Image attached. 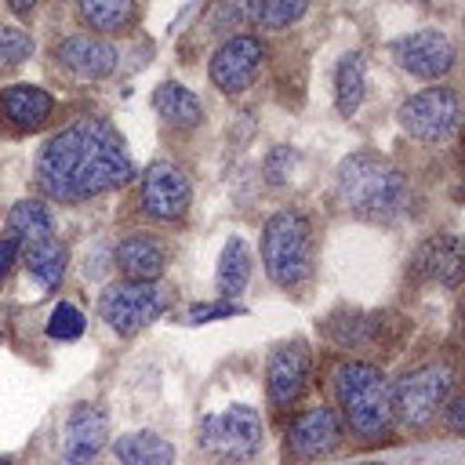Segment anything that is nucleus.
Here are the masks:
<instances>
[{
  "mask_svg": "<svg viewBox=\"0 0 465 465\" xmlns=\"http://www.w3.org/2000/svg\"><path fill=\"white\" fill-rule=\"evenodd\" d=\"M458 116H461V98L454 87H425L418 94H411L400 109H396V120L400 127L418 138V142H443L454 134L458 127Z\"/></svg>",
  "mask_w": 465,
  "mask_h": 465,
  "instance_id": "obj_8",
  "label": "nucleus"
},
{
  "mask_svg": "<svg viewBox=\"0 0 465 465\" xmlns=\"http://www.w3.org/2000/svg\"><path fill=\"white\" fill-rule=\"evenodd\" d=\"M54 58L62 69H69L76 80H102L109 73H116L120 54L109 40L102 36H87V33H73L54 47Z\"/></svg>",
  "mask_w": 465,
  "mask_h": 465,
  "instance_id": "obj_15",
  "label": "nucleus"
},
{
  "mask_svg": "<svg viewBox=\"0 0 465 465\" xmlns=\"http://www.w3.org/2000/svg\"><path fill=\"white\" fill-rule=\"evenodd\" d=\"M33 54V36L18 25H0V65H22Z\"/></svg>",
  "mask_w": 465,
  "mask_h": 465,
  "instance_id": "obj_29",
  "label": "nucleus"
},
{
  "mask_svg": "<svg viewBox=\"0 0 465 465\" xmlns=\"http://www.w3.org/2000/svg\"><path fill=\"white\" fill-rule=\"evenodd\" d=\"M193 203V189L182 167L156 160L145 167L142 174V207L145 214H153L156 222H182L185 211Z\"/></svg>",
  "mask_w": 465,
  "mask_h": 465,
  "instance_id": "obj_11",
  "label": "nucleus"
},
{
  "mask_svg": "<svg viewBox=\"0 0 465 465\" xmlns=\"http://www.w3.org/2000/svg\"><path fill=\"white\" fill-rule=\"evenodd\" d=\"M229 316H243V305L222 298V302H200L185 312L189 323H211V320H229Z\"/></svg>",
  "mask_w": 465,
  "mask_h": 465,
  "instance_id": "obj_30",
  "label": "nucleus"
},
{
  "mask_svg": "<svg viewBox=\"0 0 465 465\" xmlns=\"http://www.w3.org/2000/svg\"><path fill=\"white\" fill-rule=\"evenodd\" d=\"M262 58H265L262 40L247 36V33H236V36L218 44V51L211 58V84L222 94H243L254 84V76L262 69Z\"/></svg>",
  "mask_w": 465,
  "mask_h": 465,
  "instance_id": "obj_9",
  "label": "nucleus"
},
{
  "mask_svg": "<svg viewBox=\"0 0 465 465\" xmlns=\"http://www.w3.org/2000/svg\"><path fill=\"white\" fill-rule=\"evenodd\" d=\"M305 7H309V0H262L258 25L265 33H283L305 15Z\"/></svg>",
  "mask_w": 465,
  "mask_h": 465,
  "instance_id": "obj_27",
  "label": "nucleus"
},
{
  "mask_svg": "<svg viewBox=\"0 0 465 465\" xmlns=\"http://www.w3.org/2000/svg\"><path fill=\"white\" fill-rule=\"evenodd\" d=\"M109 440V418L94 403H76L62 432V465H91Z\"/></svg>",
  "mask_w": 465,
  "mask_h": 465,
  "instance_id": "obj_13",
  "label": "nucleus"
},
{
  "mask_svg": "<svg viewBox=\"0 0 465 465\" xmlns=\"http://www.w3.org/2000/svg\"><path fill=\"white\" fill-rule=\"evenodd\" d=\"M418 4H436V0H418Z\"/></svg>",
  "mask_w": 465,
  "mask_h": 465,
  "instance_id": "obj_36",
  "label": "nucleus"
},
{
  "mask_svg": "<svg viewBox=\"0 0 465 465\" xmlns=\"http://www.w3.org/2000/svg\"><path fill=\"white\" fill-rule=\"evenodd\" d=\"M134 178V160L120 131L102 116H80L51 134L36 156V189L58 203L113 193Z\"/></svg>",
  "mask_w": 465,
  "mask_h": 465,
  "instance_id": "obj_1",
  "label": "nucleus"
},
{
  "mask_svg": "<svg viewBox=\"0 0 465 465\" xmlns=\"http://www.w3.org/2000/svg\"><path fill=\"white\" fill-rule=\"evenodd\" d=\"M447 429H450L454 436H461V429H465V400H461V396H454V400L447 403Z\"/></svg>",
  "mask_w": 465,
  "mask_h": 465,
  "instance_id": "obj_33",
  "label": "nucleus"
},
{
  "mask_svg": "<svg viewBox=\"0 0 465 465\" xmlns=\"http://www.w3.org/2000/svg\"><path fill=\"white\" fill-rule=\"evenodd\" d=\"M153 105H156V113L163 116V124H171L174 131H193V127L203 120L200 98H196L185 84H178V80L160 84L156 94H153Z\"/></svg>",
  "mask_w": 465,
  "mask_h": 465,
  "instance_id": "obj_19",
  "label": "nucleus"
},
{
  "mask_svg": "<svg viewBox=\"0 0 465 465\" xmlns=\"http://www.w3.org/2000/svg\"><path fill=\"white\" fill-rule=\"evenodd\" d=\"M36 4H40V0H7V7H11L15 15H29Z\"/></svg>",
  "mask_w": 465,
  "mask_h": 465,
  "instance_id": "obj_34",
  "label": "nucleus"
},
{
  "mask_svg": "<svg viewBox=\"0 0 465 465\" xmlns=\"http://www.w3.org/2000/svg\"><path fill=\"white\" fill-rule=\"evenodd\" d=\"M334 189H338V200L360 214V218H371V222H392L407 211L411 203V182L407 174L389 163L385 156L378 153H352L338 163V174H334Z\"/></svg>",
  "mask_w": 465,
  "mask_h": 465,
  "instance_id": "obj_2",
  "label": "nucleus"
},
{
  "mask_svg": "<svg viewBox=\"0 0 465 465\" xmlns=\"http://www.w3.org/2000/svg\"><path fill=\"white\" fill-rule=\"evenodd\" d=\"M18 240L15 236H0V283H4V276H7V269L15 265V258H18Z\"/></svg>",
  "mask_w": 465,
  "mask_h": 465,
  "instance_id": "obj_32",
  "label": "nucleus"
},
{
  "mask_svg": "<svg viewBox=\"0 0 465 465\" xmlns=\"http://www.w3.org/2000/svg\"><path fill=\"white\" fill-rule=\"evenodd\" d=\"M84 334V312L73 302H58L47 316V338L54 341H73Z\"/></svg>",
  "mask_w": 465,
  "mask_h": 465,
  "instance_id": "obj_28",
  "label": "nucleus"
},
{
  "mask_svg": "<svg viewBox=\"0 0 465 465\" xmlns=\"http://www.w3.org/2000/svg\"><path fill=\"white\" fill-rule=\"evenodd\" d=\"M0 465H11V458H0Z\"/></svg>",
  "mask_w": 465,
  "mask_h": 465,
  "instance_id": "obj_35",
  "label": "nucleus"
},
{
  "mask_svg": "<svg viewBox=\"0 0 465 465\" xmlns=\"http://www.w3.org/2000/svg\"><path fill=\"white\" fill-rule=\"evenodd\" d=\"M113 258H116V269H120L124 280H160V272L167 265L163 247L156 240H149V236H127V240H120V247H116Z\"/></svg>",
  "mask_w": 465,
  "mask_h": 465,
  "instance_id": "obj_18",
  "label": "nucleus"
},
{
  "mask_svg": "<svg viewBox=\"0 0 465 465\" xmlns=\"http://www.w3.org/2000/svg\"><path fill=\"white\" fill-rule=\"evenodd\" d=\"M247 280H251V251H247V243H243L240 236H232V240L225 243L222 258H218L214 287H218V294H222L225 302H232V298L247 287Z\"/></svg>",
  "mask_w": 465,
  "mask_h": 465,
  "instance_id": "obj_22",
  "label": "nucleus"
},
{
  "mask_svg": "<svg viewBox=\"0 0 465 465\" xmlns=\"http://www.w3.org/2000/svg\"><path fill=\"white\" fill-rule=\"evenodd\" d=\"M334 396L345 425L356 436L374 440L392 425V385L374 363L363 360L341 363L334 371Z\"/></svg>",
  "mask_w": 465,
  "mask_h": 465,
  "instance_id": "obj_3",
  "label": "nucleus"
},
{
  "mask_svg": "<svg viewBox=\"0 0 465 465\" xmlns=\"http://www.w3.org/2000/svg\"><path fill=\"white\" fill-rule=\"evenodd\" d=\"M411 280H440L447 287H458L461 280V243L458 236H432L425 240L411 258Z\"/></svg>",
  "mask_w": 465,
  "mask_h": 465,
  "instance_id": "obj_17",
  "label": "nucleus"
},
{
  "mask_svg": "<svg viewBox=\"0 0 465 465\" xmlns=\"http://www.w3.org/2000/svg\"><path fill=\"white\" fill-rule=\"evenodd\" d=\"M291 167H294V149L276 145V149L265 156V178H269V185H283L287 174H291Z\"/></svg>",
  "mask_w": 465,
  "mask_h": 465,
  "instance_id": "obj_31",
  "label": "nucleus"
},
{
  "mask_svg": "<svg viewBox=\"0 0 465 465\" xmlns=\"http://www.w3.org/2000/svg\"><path fill=\"white\" fill-rule=\"evenodd\" d=\"M200 447L211 450L214 458H225V461H243V458H254L262 450V440H265V425H262V414L247 403H232L225 407L222 414H207L200 421Z\"/></svg>",
  "mask_w": 465,
  "mask_h": 465,
  "instance_id": "obj_7",
  "label": "nucleus"
},
{
  "mask_svg": "<svg viewBox=\"0 0 465 465\" xmlns=\"http://www.w3.org/2000/svg\"><path fill=\"white\" fill-rule=\"evenodd\" d=\"M80 18L98 33H124L134 22V0H76Z\"/></svg>",
  "mask_w": 465,
  "mask_h": 465,
  "instance_id": "obj_24",
  "label": "nucleus"
},
{
  "mask_svg": "<svg viewBox=\"0 0 465 465\" xmlns=\"http://www.w3.org/2000/svg\"><path fill=\"white\" fill-rule=\"evenodd\" d=\"M392 54H396L400 69L418 76V80L447 76L454 69V58H458V51H454V44L443 29H418L411 36H400L392 44Z\"/></svg>",
  "mask_w": 465,
  "mask_h": 465,
  "instance_id": "obj_10",
  "label": "nucleus"
},
{
  "mask_svg": "<svg viewBox=\"0 0 465 465\" xmlns=\"http://www.w3.org/2000/svg\"><path fill=\"white\" fill-rule=\"evenodd\" d=\"M120 465H174V447L156 432H124L113 440Z\"/></svg>",
  "mask_w": 465,
  "mask_h": 465,
  "instance_id": "obj_20",
  "label": "nucleus"
},
{
  "mask_svg": "<svg viewBox=\"0 0 465 465\" xmlns=\"http://www.w3.org/2000/svg\"><path fill=\"white\" fill-rule=\"evenodd\" d=\"M65 262H69V251L54 236L36 240V243H25V269H29V276L40 287H58L62 276H65Z\"/></svg>",
  "mask_w": 465,
  "mask_h": 465,
  "instance_id": "obj_21",
  "label": "nucleus"
},
{
  "mask_svg": "<svg viewBox=\"0 0 465 465\" xmlns=\"http://www.w3.org/2000/svg\"><path fill=\"white\" fill-rule=\"evenodd\" d=\"M305 378H309V349L305 341H280L272 352H269V363H265V385H269V400L272 407L287 411L291 403H298L302 389H305Z\"/></svg>",
  "mask_w": 465,
  "mask_h": 465,
  "instance_id": "obj_12",
  "label": "nucleus"
},
{
  "mask_svg": "<svg viewBox=\"0 0 465 465\" xmlns=\"http://www.w3.org/2000/svg\"><path fill=\"white\" fill-rule=\"evenodd\" d=\"M450 385H454V371L447 363H425V367L407 371L392 385V418H400L411 429L429 425L436 411H443Z\"/></svg>",
  "mask_w": 465,
  "mask_h": 465,
  "instance_id": "obj_6",
  "label": "nucleus"
},
{
  "mask_svg": "<svg viewBox=\"0 0 465 465\" xmlns=\"http://www.w3.org/2000/svg\"><path fill=\"white\" fill-rule=\"evenodd\" d=\"M54 232V222H51V211L47 203L40 200H18L7 214V236H15L22 247L25 243H36V240H47Z\"/></svg>",
  "mask_w": 465,
  "mask_h": 465,
  "instance_id": "obj_23",
  "label": "nucleus"
},
{
  "mask_svg": "<svg viewBox=\"0 0 465 465\" xmlns=\"http://www.w3.org/2000/svg\"><path fill=\"white\" fill-rule=\"evenodd\" d=\"M338 443H341L338 414H334L331 407H323V403L302 411V414L291 421V429H287V450H291L294 458H302V461L323 458V454H331Z\"/></svg>",
  "mask_w": 465,
  "mask_h": 465,
  "instance_id": "obj_14",
  "label": "nucleus"
},
{
  "mask_svg": "<svg viewBox=\"0 0 465 465\" xmlns=\"http://www.w3.org/2000/svg\"><path fill=\"white\" fill-rule=\"evenodd\" d=\"M54 113V98L36 84H7L0 91V116L15 134L40 131Z\"/></svg>",
  "mask_w": 465,
  "mask_h": 465,
  "instance_id": "obj_16",
  "label": "nucleus"
},
{
  "mask_svg": "<svg viewBox=\"0 0 465 465\" xmlns=\"http://www.w3.org/2000/svg\"><path fill=\"white\" fill-rule=\"evenodd\" d=\"M258 11H262V0H214L211 15H207V33L222 36L232 29H243L251 22H258Z\"/></svg>",
  "mask_w": 465,
  "mask_h": 465,
  "instance_id": "obj_26",
  "label": "nucleus"
},
{
  "mask_svg": "<svg viewBox=\"0 0 465 465\" xmlns=\"http://www.w3.org/2000/svg\"><path fill=\"white\" fill-rule=\"evenodd\" d=\"M262 265L283 291H298L312 276V225L302 211H276L265 222Z\"/></svg>",
  "mask_w": 465,
  "mask_h": 465,
  "instance_id": "obj_4",
  "label": "nucleus"
},
{
  "mask_svg": "<svg viewBox=\"0 0 465 465\" xmlns=\"http://www.w3.org/2000/svg\"><path fill=\"white\" fill-rule=\"evenodd\" d=\"M363 54L360 51H349L341 54L338 69H334V105L341 116H352L363 102Z\"/></svg>",
  "mask_w": 465,
  "mask_h": 465,
  "instance_id": "obj_25",
  "label": "nucleus"
},
{
  "mask_svg": "<svg viewBox=\"0 0 465 465\" xmlns=\"http://www.w3.org/2000/svg\"><path fill=\"white\" fill-rule=\"evenodd\" d=\"M171 302V291L156 280H124V283H109L98 298V312L102 320L116 331V334H138L142 327H149Z\"/></svg>",
  "mask_w": 465,
  "mask_h": 465,
  "instance_id": "obj_5",
  "label": "nucleus"
}]
</instances>
